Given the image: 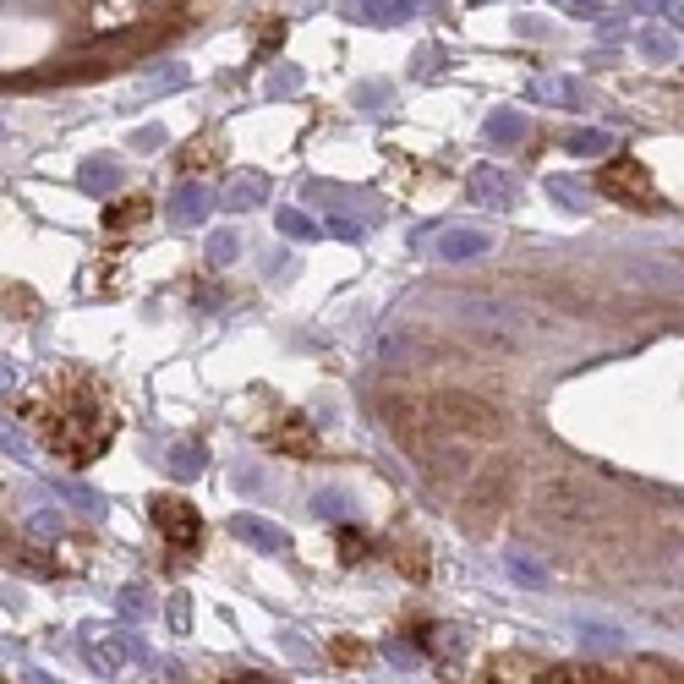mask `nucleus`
<instances>
[{"mask_svg": "<svg viewBox=\"0 0 684 684\" xmlns=\"http://www.w3.org/2000/svg\"><path fill=\"white\" fill-rule=\"evenodd\" d=\"M22 416L39 422V438L72 466H94L115 438L110 405L99 400V389L83 373H55L50 384H39L22 400Z\"/></svg>", "mask_w": 684, "mask_h": 684, "instance_id": "f257e3e1", "label": "nucleus"}, {"mask_svg": "<svg viewBox=\"0 0 684 684\" xmlns=\"http://www.w3.org/2000/svg\"><path fill=\"white\" fill-rule=\"evenodd\" d=\"M427 411H433L438 427H449V433H482L493 438L498 427H504V411H493L482 394H466V389H444L427 400Z\"/></svg>", "mask_w": 684, "mask_h": 684, "instance_id": "f03ea898", "label": "nucleus"}, {"mask_svg": "<svg viewBox=\"0 0 684 684\" xmlns=\"http://www.w3.org/2000/svg\"><path fill=\"white\" fill-rule=\"evenodd\" d=\"M384 422H389V433H394L400 449H416V455H422V444H433V411H427L422 394H389Z\"/></svg>", "mask_w": 684, "mask_h": 684, "instance_id": "7ed1b4c3", "label": "nucleus"}, {"mask_svg": "<svg viewBox=\"0 0 684 684\" xmlns=\"http://www.w3.org/2000/svg\"><path fill=\"white\" fill-rule=\"evenodd\" d=\"M537 515L553 520V526H586L591 520V498L575 477H548L537 488Z\"/></svg>", "mask_w": 684, "mask_h": 684, "instance_id": "20e7f679", "label": "nucleus"}, {"mask_svg": "<svg viewBox=\"0 0 684 684\" xmlns=\"http://www.w3.org/2000/svg\"><path fill=\"white\" fill-rule=\"evenodd\" d=\"M148 520L165 531V542L176 553H197V542H203V520H197V509L187 498H170V493L154 498V504H148Z\"/></svg>", "mask_w": 684, "mask_h": 684, "instance_id": "39448f33", "label": "nucleus"}, {"mask_svg": "<svg viewBox=\"0 0 684 684\" xmlns=\"http://www.w3.org/2000/svg\"><path fill=\"white\" fill-rule=\"evenodd\" d=\"M597 192L619 197V203H635V208H657L652 176H646L641 159H608V165L597 170Z\"/></svg>", "mask_w": 684, "mask_h": 684, "instance_id": "423d86ee", "label": "nucleus"}, {"mask_svg": "<svg viewBox=\"0 0 684 684\" xmlns=\"http://www.w3.org/2000/svg\"><path fill=\"white\" fill-rule=\"evenodd\" d=\"M263 444L269 449H280V455H291V460H318V433H312V422L307 416H296V411H285V416H274L269 427H263Z\"/></svg>", "mask_w": 684, "mask_h": 684, "instance_id": "0eeeda50", "label": "nucleus"}, {"mask_svg": "<svg viewBox=\"0 0 684 684\" xmlns=\"http://www.w3.org/2000/svg\"><path fill=\"white\" fill-rule=\"evenodd\" d=\"M427 455V477L438 482V488H449V477L466 482L471 477V449L466 444H422Z\"/></svg>", "mask_w": 684, "mask_h": 684, "instance_id": "6e6552de", "label": "nucleus"}, {"mask_svg": "<svg viewBox=\"0 0 684 684\" xmlns=\"http://www.w3.org/2000/svg\"><path fill=\"white\" fill-rule=\"evenodd\" d=\"M466 192H471V203H482V208H515V197L520 187L509 176H498V170H471V181H466Z\"/></svg>", "mask_w": 684, "mask_h": 684, "instance_id": "1a4fd4ad", "label": "nucleus"}, {"mask_svg": "<svg viewBox=\"0 0 684 684\" xmlns=\"http://www.w3.org/2000/svg\"><path fill=\"white\" fill-rule=\"evenodd\" d=\"M230 531H236L247 548H258V553H291V537H285L280 526H269V520H258V515H236V520H230Z\"/></svg>", "mask_w": 684, "mask_h": 684, "instance_id": "9d476101", "label": "nucleus"}, {"mask_svg": "<svg viewBox=\"0 0 684 684\" xmlns=\"http://www.w3.org/2000/svg\"><path fill=\"white\" fill-rule=\"evenodd\" d=\"M488 247H493V236H488V230H471V225H455V230H444V236H438V252H444L449 263L482 258Z\"/></svg>", "mask_w": 684, "mask_h": 684, "instance_id": "9b49d317", "label": "nucleus"}, {"mask_svg": "<svg viewBox=\"0 0 684 684\" xmlns=\"http://www.w3.org/2000/svg\"><path fill=\"white\" fill-rule=\"evenodd\" d=\"M203 214H208V192L197 187V181H181L176 197H170V219H176V225H197Z\"/></svg>", "mask_w": 684, "mask_h": 684, "instance_id": "f8f14e48", "label": "nucleus"}, {"mask_svg": "<svg viewBox=\"0 0 684 684\" xmlns=\"http://www.w3.org/2000/svg\"><path fill=\"white\" fill-rule=\"evenodd\" d=\"M504 482H509V471H504V466H488V471H482V482L471 488V509H493V504H504Z\"/></svg>", "mask_w": 684, "mask_h": 684, "instance_id": "ddd939ff", "label": "nucleus"}, {"mask_svg": "<svg viewBox=\"0 0 684 684\" xmlns=\"http://www.w3.org/2000/svg\"><path fill=\"white\" fill-rule=\"evenodd\" d=\"M263 197H269V181L263 176H236L225 192V208H252V203H263Z\"/></svg>", "mask_w": 684, "mask_h": 684, "instance_id": "4468645a", "label": "nucleus"}, {"mask_svg": "<svg viewBox=\"0 0 684 684\" xmlns=\"http://www.w3.org/2000/svg\"><path fill=\"white\" fill-rule=\"evenodd\" d=\"M137 219H148V197H121L115 208H104V230L137 225Z\"/></svg>", "mask_w": 684, "mask_h": 684, "instance_id": "2eb2a0df", "label": "nucleus"}, {"mask_svg": "<svg viewBox=\"0 0 684 684\" xmlns=\"http://www.w3.org/2000/svg\"><path fill=\"white\" fill-rule=\"evenodd\" d=\"M422 635H433V641H422L416 652H427V657H460V630H444V624H427Z\"/></svg>", "mask_w": 684, "mask_h": 684, "instance_id": "dca6fc26", "label": "nucleus"}, {"mask_svg": "<svg viewBox=\"0 0 684 684\" xmlns=\"http://www.w3.org/2000/svg\"><path fill=\"white\" fill-rule=\"evenodd\" d=\"M203 466H208L203 444H176V449H170V471H176V477H197Z\"/></svg>", "mask_w": 684, "mask_h": 684, "instance_id": "f3484780", "label": "nucleus"}, {"mask_svg": "<svg viewBox=\"0 0 684 684\" xmlns=\"http://www.w3.org/2000/svg\"><path fill=\"white\" fill-rule=\"evenodd\" d=\"M236 252H241V236H236V230H214V236H208V263H214V269H225Z\"/></svg>", "mask_w": 684, "mask_h": 684, "instance_id": "a211bd4d", "label": "nucleus"}, {"mask_svg": "<svg viewBox=\"0 0 684 684\" xmlns=\"http://www.w3.org/2000/svg\"><path fill=\"white\" fill-rule=\"evenodd\" d=\"M537 684H597V668H575V663H553Z\"/></svg>", "mask_w": 684, "mask_h": 684, "instance_id": "6ab92c4d", "label": "nucleus"}, {"mask_svg": "<svg viewBox=\"0 0 684 684\" xmlns=\"http://www.w3.org/2000/svg\"><path fill=\"white\" fill-rule=\"evenodd\" d=\"M488 137H493V143H520V137H526V121H520V115H493V121H488Z\"/></svg>", "mask_w": 684, "mask_h": 684, "instance_id": "aec40b11", "label": "nucleus"}, {"mask_svg": "<svg viewBox=\"0 0 684 684\" xmlns=\"http://www.w3.org/2000/svg\"><path fill=\"white\" fill-rule=\"evenodd\" d=\"M280 236H296V241H312L318 236V219L296 214V208H280Z\"/></svg>", "mask_w": 684, "mask_h": 684, "instance_id": "412c9836", "label": "nucleus"}, {"mask_svg": "<svg viewBox=\"0 0 684 684\" xmlns=\"http://www.w3.org/2000/svg\"><path fill=\"white\" fill-rule=\"evenodd\" d=\"M564 148H570V154H608V132H570Z\"/></svg>", "mask_w": 684, "mask_h": 684, "instance_id": "4be33fe9", "label": "nucleus"}, {"mask_svg": "<svg viewBox=\"0 0 684 684\" xmlns=\"http://www.w3.org/2000/svg\"><path fill=\"white\" fill-rule=\"evenodd\" d=\"M400 570L411 575V581H422V575H427V548H422V542H400Z\"/></svg>", "mask_w": 684, "mask_h": 684, "instance_id": "5701e85b", "label": "nucleus"}, {"mask_svg": "<svg viewBox=\"0 0 684 684\" xmlns=\"http://www.w3.org/2000/svg\"><path fill=\"white\" fill-rule=\"evenodd\" d=\"M340 559L345 564H362L367 559V537L356 526H340Z\"/></svg>", "mask_w": 684, "mask_h": 684, "instance_id": "b1692460", "label": "nucleus"}, {"mask_svg": "<svg viewBox=\"0 0 684 684\" xmlns=\"http://www.w3.org/2000/svg\"><path fill=\"white\" fill-rule=\"evenodd\" d=\"M61 498H72V504H83V509H88V515H104V509H110V504H104V498H99V493H88V488H77V482H61Z\"/></svg>", "mask_w": 684, "mask_h": 684, "instance_id": "393cba45", "label": "nucleus"}, {"mask_svg": "<svg viewBox=\"0 0 684 684\" xmlns=\"http://www.w3.org/2000/svg\"><path fill=\"white\" fill-rule=\"evenodd\" d=\"M115 181H121V170H115V165H83V187H104V192H110L115 187Z\"/></svg>", "mask_w": 684, "mask_h": 684, "instance_id": "a878e982", "label": "nucleus"}, {"mask_svg": "<svg viewBox=\"0 0 684 684\" xmlns=\"http://www.w3.org/2000/svg\"><path fill=\"white\" fill-rule=\"evenodd\" d=\"M411 11V0H367V17L373 22H394V17H405Z\"/></svg>", "mask_w": 684, "mask_h": 684, "instance_id": "bb28decb", "label": "nucleus"}, {"mask_svg": "<svg viewBox=\"0 0 684 684\" xmlns=\"http://www.w3.org/2000/svg\"><path fill=\"white\" fill-rule=\"evenodd\" d=\"M143 608H148V591L143 586H126L121 591V619H143Z\"/></svg>", "mask_w": 684, "mask_h": 684, "instance_id": "cd10ccee", "label": "nucleus"}, {"mask_svg": "<svg viewBox=\"0 0 684 684\" xmlns=\"http://www.w3.org/2000/svg\"><path fill=\"white\" fill-rule=\"evenodd\" d=\"M384 657L394 668H411V663H422V652L416 646H405V641H384Z\"/></svg>", "mask_w": 684, "mask_h": 684, "instance_id": "c85d7f7f", "label": "nucleus"}, {"mask_svg": "<svg viewBox=\"0 0 684 684\" xmlns=\"http://www.w3.org/2000/svg\"><path fill=\"white\" fill-rule=\"evenodd\" d=\"M88 663L104 668V674H115V668H121V652H115L110 641H104V646H88Z\"/></svg>", "mask_w": 684, "mask_h": 684, "instance_id": "c756f323", "label": "nucleus"}, {"mask_svg": "<svg viewBox=\"0 0 684 684\" xmlns=\"http://www.w3.org/2000/svg\"><path fill=\"white\" fill-rule=\"evenodd\" d=\"M208 154H214V143H187V148H181V170H203V165H214V159H208Z\"/></svg>", "mask_w": 684, "mask_h": 684, "instance_id": "7c9ffc66", "label": "nucleus"}, {"mask_svg": "<svg viewBox=\"0 0 684 684\" xmlns=\"http://www.w3.org/2000/svg\"><path fill=\"white\" fill-rule=\"evenodd\" d=\"M586 641L597 646V652H613V646H619V630H608V624H586Z\"/></svg>", "mask_w": 684, "mask_h": 684, "instance_id": "2f4dec72", "label": "nucleus"}, {"mask_svg": "<svg viewBox=\"0 0 684 684\" xmlns=\"http://www.w3.org/2000/svg\"><path fill=\"white\" fill-rule=\"evenodd\" d=\"M509 570H515V575H520V581H526V586H542V570H537V564L526 559V553H509Z\"/></svg>", "mask_w": 684, "mask_h": 684, "instance_id": "473e14b6", "label": "nucleus"}, {"mask_svg": "<svg viewBox=\"0 0 684 684\" xmlns=\"http://www.w3.org/2000/svg\"><path fill=\"white\" fill-rule=\"evenodd\" d=\"M0 449H6V455H17V460H22V455H28V438H22V433H11V427L0 422Z\"/></svg>", "mask_w": 684, "mask_h": 684, "instance_id": "72a5a7b5", "label": "nucleus"}, {"mask_svg": "<svg viewBox=\"0 0 684 684\" xmlns=\"http://www.w3.org/2000/svg\"><path fill=\"white\" fill-rule=\"evenodd\" d=\"M312 509H318V515H340V509H345V493H318V498H312Z\"/></svg>", "mask_w": 684, "mask_h": 684, "instance_id": "f704fd0d", "label": "nucleus"}, {"mask_svg": "<svg viewBox=\"0 0 684 684\" xmlns=\"http://www.w3.org/2000/svg\"><path fill=\"white\" fill-rule=\"evenodd\" d=\"M170 624H176V630H187V624H192V608H187V597H176V602H170Z\"/></svg>", "mask_w": 684, "mask_h": 684, "instance_id": "c9c22d12", "label": "nucleus"}, {"mask_svg": "<svg viewBox=\"0 0 684 684\" xmlns=\"http://www.w3.org/2000/svg\"><path fill=\"white\" fill-rule=\"evenodd\" d=\"M334 657H340V663H362V646H351V641H334Z\"/></svg>", "mask_w": 684, "mask_h": 684, "instance_id": "e433bc0d", "label": "nucleus"}, {"mask_svg": "<svg viewBox=\"0 0 684 684\" xmlns=\"http://www.w3.org/2000/svg\"><path fill=\"white\" fill-rule=\"evenodd\" d=\"M230 684H274V679H263V674H241V679H230Z\"/></svg>", "mask_w": 684, "mask_h": 684, "instance_id": "4c0bfd02", "label": "nucleus"}, {"mask_svg": "<svg viewBox=\"0 0 684 684\" xmlns=\"http://www.w3.org/2000/svg\"><path fill=\"white\" fill-rule=\"evenodd\" d=\"M0 389H6V373H0Z\"/></svg>", "mask_w": 684, "mask_h": 684, "instance_id": "58836bf2", "label": "nucleus"}]
</instances>
